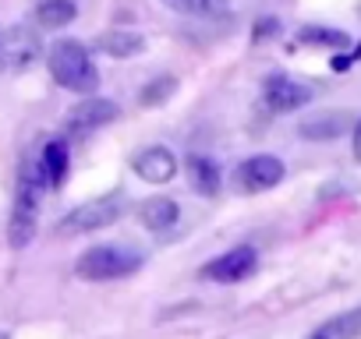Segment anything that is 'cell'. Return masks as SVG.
Listing matches in <instances>:
<instances>
[{"mask_svg": "<svg viewBox=\"0 0 361 339\" xmlns=\"http://www.w3.org/2000/svg\"><path fill=\"white\" fill-rule=\"evenodd\" d=\"M47 191V177H43V162L29 159L18 174V191H15V205H11V219H8V244L15 251L29 248L36 237V219H39V198Z\"/></svg>", "mask_w": 361, "mask_h": 339, "instance_id": "cell-1", "label": "cell"}, {"mask_svg": "<svg viewBox=\"0 0 361 339\" xmlns=\"http://www.w3.org/2000/svg\"><path fill=\"white\" fill-rule=\"evenodd\" d=\"M47 64H50L54 82L64 85L68 92L92 96L99 89V71H96L85 43H78V39H57L47 53Z\"/></svg>", "mask_w": 361, "mask_h": 339, "instance_id": "cell-2", "label": "cell"}, {"mask_svg": "<svg viewBox=\"0 0 361 339\" xmlns=\"http://www.w3.org/2000/svg\"><path fill=\"white\" fill-rule=\"evenodd\" d=\"M142 269V255L131 251V248H121V244H99V248H89L78 262H75V272L89 283H114V279H128Z\"/></svg>", "mask_w": 361, "mask_h": 339, "instance_id": "cell-3", "label": "cell"}, {"mask_svg": "<svg viewBox=\"0 0 361 339\" xmlns=\"http://www.w3.org/2000/svg\"><path fill=\"white\" fill-rule=\"evenodd\" d=\"M128 209V198L124 195H99V198H89L85 205H75L61 223H57V234L61 237H78V234H92V230H103V226H114Z\"/></svg>", "mask_w": 361, "mask_h": 339, "instance_id": "cell-4", "label": "cell"}, {"mask_svg": "<svg viewBox=\"0 0 361 339\" xmlns=\"http://www.w3.org/2000/svg\"><path fill=\"white\" fill-rule=\"evenodd\" d=\"M315 99V85L294 78V75H269L262 82V106L269 113H294L301 106H308Z\"/></svg>", "mask_w": 361, "mask_h": 339, "instance_id": "cell-5", "label": "cell"}, {"mask_svg": "<svg viewBox=\"0 0 361 339\" xmlns=\"http://www.w3.org/2000/svg\"><path fill=\"white\" fill-rule=\"evenodd\" d=\"M283 174H287L283 159H276V155H248V159L234 170V184H238V191H245V195H259V191L276 188V184L283 181Z\"/></svg>", "mask_w": 361, "mask_h": 339, "instance_id": "cell-6", "label": "cell"}, {"mask_svg": "<svg viewBox=\"0 0 361 339\" xmlns=\"http://www.w3.org/2000/svg\"><path fill=\"white\" fill-rule=\"evenodd\" d=\"M259 269V251L241 244V248H231L224 255H216L213 262L202 265V279L209 283H245L248 276H255Z\"/></svg>", "mask_w": 361, "mask_h": 339, "instance_id": "cell-7", "label": "cell"}, {"mask_svg": "<svg viewBox=\"0 0 361 339\" xmlns=\"http://www.w3.org/2000/svg\"><path fill=\"white\" fill-rule=\"evenodd\" d=\"M36 57H39V39L29 29L15 25L0 36V71H22Z\"/></svg>", "mask_w": 361, "mask_h": 339, "instance_id": "cell-8", "label": "cell"}, {"mask_svg": "<svg viewBox=\"0 0 361 339\" xmlns=\"http://www.w3.org/2000/svg\"><path fill=\"white\" fill-rule=\"evenodd\" d=\"M117 113H121L117 103L99 99V96H85L78 106H71V113H68V131H71V134H89V131H96V127L117 120Z\"/></svg>", "mask_w": 361, "mask_h": 339, "instance_id": "cell-9", "label": "cell"}, {"mask_svg": "<svg viewBox=\"0 0 361 339\" xmlns=\"http://www.w3.org/2000/svg\"><path fill=\"white\" fill-rule=\"evenodd\" d=\"M131 166H135V174H138L142 181H149V184H170V181L177 177V159H173V152H170L166 145H149V148H142V152L131 159Z\"/></svg>", "mask_w": 361, "mask_h": 339, "instance_id": "cell-10", "label": "cell"}, {"mask_svg": "<svg viewBox=\"0 0 361 339\" xmlns=\"http://www.w3.org/2000/svg\"><path fill=\"white\" fill-rule=\"evenodd\" d=\"M185 170H188L192 188H195L202 198H216V195H220V188H224V170L216 166V159L192 152L188 162H185Z\"/></svg>", "mask_w": 361, "mask_h": 339, "instance_id": "cell-11", "label": "cell"}, {"mask_svg": "<svg viewBox=\"0 0 361 339\" xmlns=\"http://www.w3.org/2000/svg\"><path fill=\"white\" fill-rule=\"evenodd\" d=\"M350 127H354V120H350L347 110H329V113H319V117L305 120L298 131H301V138H308V141H333V138H340V134L350 131Z\"/></svg>", "mask_w": 361, "mask_h": 339, "instance_id": "cell-12", "label": "cell"}, {"mask_svg": "<svg viewBox=\"0 0 361 339\" xmlns=\"http://www.w3.org/2000/svg\"><path fill=\"white\" fill-rule=\"evenodd\" d=\"M96 50L114 57V60H131L145 50V36L142 32H131V29H110L96 39Z\"/></svg>", "mask_w": 361, "mask_h": 339, "instance_id": "cell-13", "label": "cell"}, {"mask_svg": "<svg viewBox=\"0 0 361 339\" xmlns=\"http://www.w3.org/2000/svg\"><path fill=\"white\" fill-rule=\"evenodd\" d=\"M39 162H43V177H47V188H61L68 181V170H71V152H68V141L64 138H50L39 152Z\"/></svg>", "mask_w": 361, "mask_h": 339, "instance_id": "cell-14", "label": "cell"}, {"mask_svg": "<svg viewBox=\"0 0 361 339\" xmlns=\"http://www.w3.org/2000/svg\"><path fill=\"white\" fill-rule=\"evenodd\" d=\"M138 219H142L145 230H152V234H166L170 226H177V219H180V205H177L173 198H145V202L138 205Z\"/></svg>", "mask_w": 361, "mask_h": 339, "instance_id": "cell-15", "label": "cell"}, {"mask_svg": "<svg viewBox=\"0 0 361 339\" xmlns=\"http://www.w3.org/2000/svg\"><path fill=\"white\" fill-rule=\"evenodd\" d=\"M319 339H361V307H350L315 328Z\"/></svg>", "mask_w": 361, "mask_h": 339, "instance_id": "cell-16", "label": "cell"}, {"mask_svg": "<svg viewBox=\"0 0 361 339\" xmlns=\"http://www.w3.org/2000/svg\"><path fill=\"white\" fill-rule=\"evenodd\" d=\"M75 4L71 0H39V8H36V22L43 29H64L75 22Z\"/></svg>", "mask_w": 361, "mask_h": 339, "instance_id": "cell-17", "label": "cell"}, {"mask_svg": "<svg viewBox=\"0 0 361 339\" xmlns=\"http://www.w3.org/2000/svg\"><path fill=\"white\" fill-rule=\"evenodd\" d=\"M163 8L188 18H216L231 8V0H163Z\"/></svg>", "mask_w": 361, "mask_h": 339, "instance_id": "cell-18", "label": "cell"}, {"mask_svg": "<svg viewBox=\"0 0 361 339\" xmlns=\"http://www.w3.org/2000/svg\"><path fill=\"white\" fill-rule=\"evenodd\" d=\"M298 43H301V46H329V50H340V46L350 43V36L340 32V29H326V25H305V29H298Z\"/></svg>", "mask_w": 361, "mask_h": 339, "instance_id": "cell-19", "label": "cell"}, {"mask_svg": "<svg viewBox=\"0 0 361 339\" xmlns=\"http://www.w3.org/2000/svg\"><path fill=\"white\" fill-rule=\"evenodd\" d=\"M177 92V78H170V75H163V78H156V82H149L145 89H142V106H156V103H163V99H170Z\"/></svg>", "mask_w": 361, "mask_h": 339, "instance_id": "cell-20", "label": "cell"}, {"mask_svg": "<svg viewBox=\"0 0 361 339\" xmlns=\"http://www.w3.org/2000/svg\"><path fill=\"white\" fill-rule=\"evenodd\" d=\"M357 60H361V43H357L350 53H336V57L329 60V68H333V71H347V68H350V64H357Z\"/></svg>", "mask_w": 361, "mask_h": 339, "instance_id": "cell-21", "label": "cell"}, {"mask_svg": "<svg viewBox=\"0 0 361 339\" xmlns=\"http://www.w3.org/2000/svg\"><path fill=\"white\" fill-rule=\"evenodd\" d=\"M269 36H276V22H273V18L259 22V25H255V32H252V39H255V43H262V39H269Z\"/></svg>", "mask_w": 361, "mask_h": 339, "instance_id": "cell-22", "label": "cell"}, {"mask_svg": "<svg viewBox=\"0 0 361 339\" xmlns=\"http://www.w3.org/2000/svg\"><path fill=\"white\" fill-rule=\"evenodd\" d=\"M350 152L361 162V120H354V127H350Z\"/></svg>", "mask_w": 361, "mask_h": 339, "instance_id": "cell-23", "label": "cell"}, {"mask_svg": "<svg viewBox=\"0 0 361 339\" xmlns=\"http://www.w3.org/2000/svg\"><path fill=\"white\" fill-rule=\"evenodd\" d=\"M305 339H319V335H315V332H312V335H305Z\"/></svg>", "mask_w": 361, "mask_h": 339, "instance_id": "cell-24", "label": "cell"}, {"mask_svg": "<svg viewBox=\"0 0 361 339\" xmlns=\"http://www.w3.org/2000/svg\"><path fill=\"white\" fill-rule=\"evenodd\" d=\"M0 339H8V332H0Z\"/></svg>", "mask_w": 361, "mask_h": 339, "instance_id": "cell-25", "label": "cell"}]
</instances>
